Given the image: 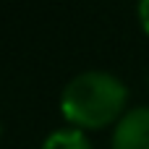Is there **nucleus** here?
Returning a JSON list of instances; mask_svg holds the SVG:
<instances>
[{
	"label": "nucleus",
	"mask_w": 149,
	"mask_h": 149,
	"mask_svg": "<svg viewBox=\"0 0 149 149\" xmlns=\"http://www.w3.org/2000/svg\"><path fill=\"white\" fill-rule=\"evenodd\" d=\"M128 100L126 84L107 71H81L76 73L60 94L63 115L86 128H100L113 123Z\"/></svg>",
	"instance_id": "f257e3e1"
},
{
	"label": "nucleus",
	"mask_w": 149,
	"mask_h": 149,
	"mask_svg": "<svg viewBox=\"0 0 149 149\" xmlns=\"http://www.w3.org/2000/svg\"><path fill=\"white\" fill-rule=\"evenodd\" d=\"M113 149H149V105L131 107L118 118Z\"/></svg>",
	"instance_id": "f03ea898"
},
{
	"label": "nucleus",
	"mask_w": 149,
	"mask_h": 149,
	"mask_svg": "<svg viewBox=\"0 0 149 149\" xmlns=\"http://www.w3.org/2000/svg\"><path fill=\"white\" fill-rule=\"evenodd\" d=\"M42 149H92V144L79 128H58L42 141Z\"/></svg>",
	"instance_id": "7ed1b4c3"
},
{
	"label": "nucleus",
	"mask_w": 149,
	"mask_h": 149,
	"mask_svg": "<svg viewBox=\"0 0 149 149\" xmlns=\"http://www.w3.org/2000/svg\"><path fill=\"white\" fill-rule=\"evenodd\" d=\"M139 21H141L144 31L149 34V0H141L139 3Z\"/></svg>",
	"instance_id": "20e7f679"
}]
</instances>
